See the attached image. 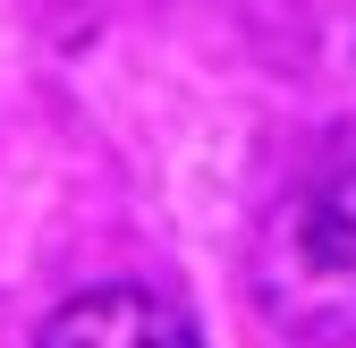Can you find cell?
<instances>
[{"instance_id":"1","label":"cell","mask_w":356,"mask_h":348,"mask_svg":"<svg viewBox=\"0 0 356 348\" xmlns=\"http://www.w3.org/2000/svg\"><path fill=\"white\" fill-rule=\"evenodd\" d=\"M254 289L280 331L339 348L356 340V161L314 170L254 246Z\"/></svg>"},{"instance_id":"2","label":"cell","mask_w":356,"mask_h":348,"mask_svg":"<svg viewBox=\"0 0 356 348\" xmlns=\"http://www.w3.org/2000/svg\"><path fill=\"white\" fill-rule=\"evenodd\" d=\"M34 348H204V340L178 297H161L145 280H102V289H76L42 323Z\"/></svg>"}]
</instances>
